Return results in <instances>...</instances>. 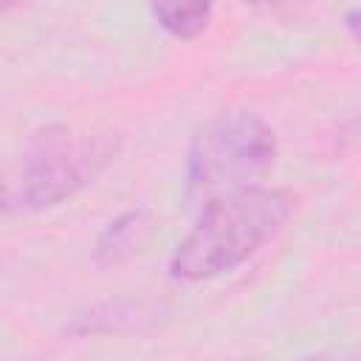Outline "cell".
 Here are the masks:
<instances>
[{
	"instance_id": "1",
	"label": "cell",
	"mask_w": 361,
	"mask_h": 361,
	"mask_svg": "<svg viewBox=\"0 0 361 361\" xmlns=\"http://www.w3.org/2000/svg\"><path fill=\"white\" fill-rule=\"evenodd\" d=\"M290 209V195L268 186H251L212 200L172 251V279L206 282L234 271L282 228Z\"/></svg>"
},
{
	"instance_id": "2",
	"label": "cell",
	"mask_w": 361,
	"mask_h": 361,
	"mask_svg": "<svg viewBox=\"0 0 361 361\" xmlns=\"http://www.w3.org/2000/svg\"><path fill=\"white\" fill-rule=\"evenodd\" d=\"M276 161L274 130L254 113H226L209 121L186 155V200L200 209L217 197L257 186Z\"/></svg>"
},
{
	"instance_id": "3",
	"label": "cell",
	"mask_w": 361,
	"mask_h": 361,
	"mask_svg": "<svg viewBox=\"0 0 361 361\" xmlns=\"http://www.w3.org/2000/svg\"><path fill=\"white\" fill-rule=\"evenodd\" d=\"M102 158L90 141L73 138L68 130L39 133L17 172L6 183V212H39L68 200L93 175Z\"/></svg>"
},
{
	"instance_id": "4",
	"label": "cell",
	"mask_w": 361,
	"mask_h": 361,
	"mask_svg": "<svg viewBox=\"0 0 361 361\" xmlns=\"http://www.w3.org/2000/svg\"><path fill=\"white\" fill-rule=\"evenodd\" d=\"M149 14L172 37L192 39L206 28V23L212 17V6L209 3H152Z\"/></svg>"
},
{
	"instance_id": "5",
	"label": "cell",
	"mask_w": 361,
	"mask_h": 361,
	"mask_svg": "<svg viewBox=\"0 0 361 361\" xmlns=\"http://www.w3.org/2000/svg\"><path fill=\"white\" fill-rule=\"evenodd\" d=\"M141 231H144V214H141V212H127V214H121L118 220H113V223L102 231L96 248H99L102 257L113 259V257H118L121 251H130V245L138 243V234H141Z\"/></svg>"
},
{
	"instance_id": "6",
	"label": "cell",
	"mask_w": 361,
	"mask_h": 361,
	"mask_svg": "<svg viewBox=\"0 0 361 361\" xmlns=\"http://www.w3.org/2000/svg\"><path fill=\"white\" fill-rule=\"evenodd\" d=\"M344 25H347V31L361 42V8H350V11L344 14Z\"/></svg>"
}]
</instances>
